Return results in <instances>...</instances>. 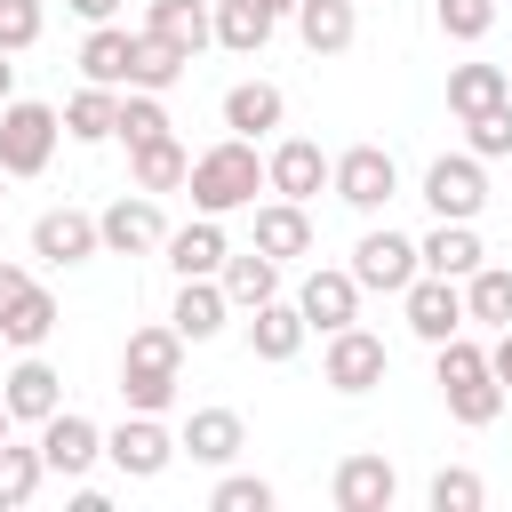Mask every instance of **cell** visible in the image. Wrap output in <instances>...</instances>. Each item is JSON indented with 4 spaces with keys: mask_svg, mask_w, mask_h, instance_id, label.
I'll return each mask as SVG.
<instances>
[{
    "mask_svg": "<svg viewBox=\"0 0 512 512\" xmlns=\"http://www.w3.org/2000/svg\"><path fill=\"white\" fill-rule=\"evenodd\" d=\"M320 184H328V152H320L312 136H288V144L264 152V192H280V200H312Z\"/></svg>",
    "mask_w": 512,
    "mask_h": 512,
    "instance_id": "cell-12",
    "label": "cell"
},
{
    "mask_svg": "<svg viewBox=\"0 0 512 512\" xmlns=\"http://www.w3.org/2000/svg\"><path fill=\"white\" fill-rule=\"evenodd\" d=\"M40 24H48V8L40 0H0V48L16 56V48H32L40 40Z\"/></svg>",
    "mask_w": 512,
    "mask_h": 512,
    "instance_id": "cell-42",
    "label": "cell"
},
{
    "mask_svg": "<svg viewBox=\"0 0 512 512\" xmlns=\"http://www.w3.org/2000/svg\"><path fill=\"white\" fill-rule=\"evenodd\" d=\"M184 184H192V208H200V216H232V208H256V192H264V160H256V136H224V144H208V152L184 168Z\"/></svg>",
    "mask_w": 512,
    "mask_h": 512,
    "instance_id": "cell-1",
    "label": "cell"
},
{
    "mask_svg": "<svg viewBox=\"0 0 512 512\" xmlns=\"http://www.w3.org/2000/svg\"><path fill=\"white\" fill-rule=\"evenodd\" d=\"M208 24H216V40H224L232 56H256V48L272 40V8H264V0H216Z\"/></svg>",
    "mask_w": 512,
    "mask_h": 512,
    "instance_id": "cell-27",
    "label": "cell"
},
{
    "mask_svg": "<svg viewBox=\"0 0 512 512\" xmlns=\"http://www.w3.org/2000/svg\"><path fill=\"white\" fill-rule=\"evenodd\" d=\"M464 320L512 328V272H504V264H480V272H464Z\"/></svg>",
    "mask_w": 512,
    "mask_h": 512,
    "instance_id": "cell-31",
    "label": "cell"
},
{
    "mask_svg": "<svg viewBox=\"0 0 512 512\" xmlns=\"http://www.w3.org/2000/svg\"><path fill=\"white\" fill-rule=\"evenodd\" d=\"M280 112H288V104H280L272 80H232V88H224V128H232V136H264V128H280Z\"/></svg>",
    "mask_w": 512,
    "mask_h": 512,
    "instance_id": "cell-23",
    "label": "cell"
},
{
    "mask_svg": "<svg viewBox=\"0 0 512 512\" xmlns=\"http://www.w3.org/2000/svg\"><path fill=\"white\" fill-rule=\"evenodd\" d=\"M240 440H248V432H240V416H232V408H192V424H184V440H176V448H184L192 464H232V456H240Z\"/></svg>",
    "mask_w": 512,
    "mask_h": 512,
    "instance_id": "cell-20",
    "label": "cell"
},
{
    "mask_svg": "<svg viewBox=\"0 0 512 512\" xmlns=\"http://www.w3.org/2000/svg\"><path fill=\"white\" fill-rule=\"evenodd\" d=\"M144 32H160V40H168V48H184V56H200V48L216 40V24H208V8H200V0H152Z\"/></svg>",
    "mask_w": 512,
    "mask_h": 512,
    "instance_id": "cell-26",
    "label": "cell"
},
{
    "mask_svg": "<svg viewBox=\"0 0 512 512\" xmlns=\"http://www.w3.org/2000/svg\"><path fill=\"white\" fill-rule=\"evenodd\" d=\"M56 128H64L56 104L8 96V104H0V168H8V176H40L48 152H56Z\"/></svg>",
    "mask_w": 512,
    "mask_h": 512,
    "instance_id": "cell-3",
    "label": "cell"
},
{
    "mask_svg": "<svg viewBox=\"0 0 512 512\" xmlns=\"http://www.w3.org/2000/svg\"><path fill=\"white\" fill-rule=\"evenodd\" d=\"M488 376L512 384V328H496V352H488Z\"/></svg>",
    "mask_w": 512,
    "mask_h": 512,
    "instance_id": "cell-45",
    "label": "cell"
},
{
    "mask_svg": "<svg viewBox=\"0 0 512 512\" xmlns=\"http://www.w3.org/2000/svg\"><path fill=\"white\" fill-rule=\"evenodd\" d=\"M504 80H512V72H504Z\"/></svg>",
    "mask_w": 512,
    "mask_h": 512,
    "instance_id": "cell-51",
    "label": "cell"
},
{
    "mask_svg": "<svg viewBox=\"0 0 512 512\" xmlns=\"http://www.w3.org/2000/svg\"><path fill=\"white\" fill-rule=\"evenodd\" d=\"M104 456H112L128 480H160V472H168V456H176V440L160 432V416L128 408V424H120V432H104Z\"/></svg>",
    "mask_w": 512,
    "mask_h": 512,
    "instance_id": "cell-9",
    "label": "cell"
},
{
    "mask_svg": "<svg viewBox=\"0 0 512 512\" xmlns=\"http://www.w3.org/2000/svg\"><path fill=\"white\" fill-rule=\"evenodd\" d=\"M296 312H304V328H344V320H360V280L352 272H336V264H312L304 272V288H296Z\"/></svg>",
    "mask_w": 512,
    "mask_h": 512,
    "instance_id": "cell-10",
    "label": "cell"
},
{
    "mask_svg": "<svg viewBox=\"0 0 512 512\" xmlns=\"http://www.w3.org/2000/svg\"><path fill=\"white\" fill-rule=\"evenodd\" d=\"M184 64H192V56L168 48L160 32H128V88H152V96H160V88L184 80Z\"/></svg>",
    "mask_w": 512,
    "mask_h": 512,
    "instance_id": "cell-22",
    "label": "cell"
},
{
    "mask_svg": "<svg viewBox=\"0 0 512 512\" xmlns=\"http://www.w3.org/2000/svg\"><path fill=\"white\" fill-rule=\"evenodd\" d=\"M96 240H104L112 256H152V248L168 240V224H160L152 200H112V208L96 216Z\"/></svg>",
    "mask_w": 512,
    "mask_h": 512,
    "instance_id": "cell-15",
    "label": "cell"
},
{
    "mask_svg": "<svg viewBox=\"0 0 512 512\" xmlns=\"http://www.w3.org/2000/svg\"><path fill=\"white\" fill-rule=\"evenodd\" d=\"M48 328H56V296H48L40 280H32V288L16 296V312L0 320V336H8L16 352H40V344H48Z\"/></svg>",
    "mask_w": 512,
    "mask_h": 512,
    "instance_id": "cell-33",
    "label": "cell"
},
{
    "mask_svg": "<svg viewBox=\"0 0 512 512\" xmlns=\"http://www.w3.org/2000/svg\"><path fill=\"white\" fill-rule=\"evenodd\" d=\"M216 288L232 296V304H264V296H280V264L264 256V248H248V256H224V272H216Z\"/></svg>",
    "mask_w": 512,
    "mask_h": 512,
    "instance_id": "cell-29",
    "label": "cell"
},
{
    "mask_svg": "<svg viewBox=\"0 0 512 512\" xmlns=\"http://www.w3.org/2000/svg\"><path fill=\"white\" fill-rule=\"evenodd\" d=\"M264 8H272V16H280V8H296V0H264Z\"/></svg>",
    "mask_w": 512,
    "mask_h": 512,
    "instance_id": "cell-49",
    "label": "cell"
},
{
    "mask_svg": "<svg viewBox=\"0 0 512 512\" xmlns=\"http://www.w3.org/2000/svg\"><path fill=\"white\" fill-rule=\"evenodd\" d=\"M488 488H480V472H464V464H448V472H432V512H472Z\"/></svg>",
    "mask_w": 512,
    "mask_h": 512,
    "instance_id": "cell-41",
    "label": "cell"
},
{
    "mask_svg": "<svg viewBox=\"0 0 512 512\" xmlns=\"http://www.w3.org/2000/svg\"><path fill=\"white\" fill-rule=\"evenodd\" d=\"M216 512H272V480H256V472H232V480H216V496H208Z\"/></svg>",
    "mask_w": 512,
    "mask_h": 512,
    "instance_id": "cell-40",
    "label": "cell"
},
{
    "mask_svg": "<svg viewBox=\"0 0 512 512\" xmlns=\"http://www.w3.org/2000/svg\"><path fill=\"white\" fill-rule=\"evenodd\" d=\"M24 288H32V272H24V264H0V320L16 312V296H24Z\"/></svg>",
    "mask_w": 512,
    "mask_h": 512,
    "instance_id": "cell-44",
    "label": "cell"
},
{
    "mask_svg": "<svg viewBox=\"0 0 512 512\" xmlns=\"http://www.w3.org/2000/svg\"><path fill=\"white\" fill-rule=\"evenodd\" d=\"M296 32H304L312 56H344L360 16H352V0H296Z\"/></svg>",
    "mask_w": 512,
    "mask_h": 512,
    "instance_id": "cell-21",
    "label": "cell"
},
{
    "mask_svg": "<svg viewBox=\"0 0 512 512\" xmlns=\"http://www.w3.org/2000/svg\"><path fill=\"white\" fill-rule=\"evenodd\" d=\"M400 496V472L384 456H344L336 464V512H384Z\"/></svg>",
    "mask_w": 512,
    "mask_h": 512,
    "instance_id": "cell-17",
    "label": "cell"
},
{
    "mask_svg": "<svg viewBox=\"0 0 512 512\" xmlns=\"http://www.w3.org/2000/svg\"><path fill=\"white\" fill-rule=\"evenodd\" d=\"M112 136H128V152H136V144H152V136H168L160 96H152V88H120V128H112Z\"/></svg>",
    "mask_w": 512,
    "mask_h": 512,
    "instance_id": "cell-36",
    "label": "cell"
},
{
    "mask_svg": "<svg viewBox=\"0 0 512 512\" xmlns=\"http://www.w3.org/2000/svg\"><path fill=\"white\" fill-rule=\"evenodd\" d=\"M304 336H312V328H304V312H296V304H280V296H264V304H256V320H248V352H256V360H296V352H304Z\"/></svg>",
    "mask_w": 512,
    "mask_h": 512,
    "instance_id": "cell-18",
    "label": "cell"
},
{
    "mask_svg": "<svg viewBox=\"0 0 512 512\" xmlns=\"http://www.w3.org/2000/svg\"><path fill=\"white\" fill-rule=\"evenodd\" d=\"M0 184H8V168H0Z\"/></svg>",
    "mask_w": 512,
    "mask_h": 512,
    "instance_id": "cell-50",
    "label": "cell"
},
{
    "mask_svg": "<svg viewBox=\"0 0 512 512\" xmlns=\"http://www.w3.org/2000/svg\"><path fill=\"white\" fill-rule=\"evenodd\" d=\"M48 480V464H40V448H8L0 440V512H16V504H32V488Z\"/></svg>",
    "mask_w": 512,
    "mask_h": 512,
    "instance_id": "cell-35",
    "label": "cell"
},
{
    "mask_svg": "<svg viewBox=\"0 0 512 512\" xmlns=\"http://www.w3.org/2000/svg\"><path fill=\"white\" fill-rule=\"evenodd\" d=\"M328 184H336V200H344V208L376 216V208L400 192V168H392V152H384V144H352V152H336V160H328Z\"/></svg>",
    "mask_w": 512,
    "mask_h": 512,
    "instance_id": "cell-4",
    "label": "cell"
},
{
    "mask_svg": "<svg viewBox=\"0 0 512 512\" xmlns=\"http://www.w3.org/2000/svg\"><path fill=\"white\" fill-rule=\"evenodd\" d=\"M8 424H16V416H8V400H0V440H8Z\"/></svg>",
    "mask_w": 512,
    "mask_h": 512,
    "instance_id": "cell-48",
    "label": "cell"
},
{
    "mask_svg": "<svg viewBox=\"0 0 512 512\" xmlns=\"http://www.w3.org/2000/svg\"><path fill=\"white\" fill-rule=\"evenodd\" d=\"M104 240H96V216L88 208H48V216H32V256H48V264H88Z\"/></svg>",
    "mask_w": 512,
    "mask_h": 512,
    "instance_id": "cell-14",
    "label": "cell"
},
{
    "mask_svg": "<svg viewBox=\"0 0 512 512\" xmlns=\"http://www.w3.org/2000/svg\"><path fill=\"white\" fill-rule=\"evenodd\" d=\"M224 312H232V296H224L216 280H184V288H176V312H168V328H176L184 344H208V336L224 328Z\"/></svg>",
    "mask_w": 512,
    "mask_h": 512,
    "instance_id": "cell-19",
    "label": "cell"
},
{
    "mask_svg": "<svg viewBox=\"0 0 512 512\" xmlns=\"http://www.w3.org/2000/svg\"><path fill=\"white\" fill-rule=\"evenodd\" d=\"M448 416H456V424H472V432H480V424H496V416H504V384H496V376L448 384Z\"/></svg>",
    "mask_w": 512,
    "mask_h": 512,
    "instance_id": "cell-37",
    "label": "cell"
},
{
    "mask_svg": "<svg viewBox=\"0 0 512 512\" xmlns=\"http://www.w3.org/2000/svg\"><path fill=\"white\" fill-rule=\"evenodd\" d=\"M464 128H472V160H504V152H512V96L488 104V112H472Z\"/></svg>",
    "mask_w": 512,
    "mask_h": 512,
    "instance_id": "cell-38",
    "label": "cell"
},
{
    "mask_svg": "<svg viewBox=\"0 0 512 512\" xmlns=\"http://www.w3.org/2000/svg\"><path fill=\"white\" fill-rule=\"evenodd\" d=\"M504 96H512L504 64H456V72H448V112H456V120H472V112H488V104H504Z\"/></svg>",
    "mask_w": 512,
    "mask_h": 512,
    "instance_id": "cell-28",
    "label": "cell"
},
{
    "mask_svg": "<svg viewBox=\"0 0 512 512\" xmlns=\"http://www.w3.org/2000/svg\"><path fill=\"white\" fill-rule=\"evenodd\" d=\"M496 24V0H440V32L448 40H480Z\"/></svg>",
    "mask_w": 512,
    "mask_h": 512,
    "instance_id": "cell-43",
    "label": "cell"
},
{
    "mask_svg": "<svg viewBox=\"0 0 512 512\" xmlns=\"http://www.w3.org/2000/svg\"><path fill=\"white\" fill-rule=\"evenodd\" d=\"M256 248H264L272 264L304 256V248H312V216H304V200H272V208H256Z\"/></svg>",
    "mask_w": 512,
    "mask_h": 512,
    "instance_id": "cell-24",
    "label": "cell"
},
{
    "mask_svg": "<svg viewBox=\"0 0 512 512\" xmlns=\"http://www.w3.org/2000/svg\"><path fill=\"white\" fill-rule=\"evenodd\" d=\"M400 304H408V328H416L424 344H448V336L464 328V288L440 280V272H416V280L400 288Z\"/></svg>",
    "mask_w": 512,
    "mask_h": 512,
    "instance_id": "cell-8",
    "label": "cell"
},
{
    "mask_svg": "<svg viewBox=\"0 0 512 512\" xmlns=\"http://www.w3.org/2000/svg\"><path fill=\"white\" fill-rule=\"evenodd\" d=\"M432 352H440V392H448V384H472V376H488V352H480V344H464V328H456L448 344H432Z\"/></svg>",
    "mask_w": 512,
    "mask_h": 512,
    "instance_id": "cell-39",
    "label": "cell"
},
{
    "mask_svg": "<svg viewBox=\"0 0 512 512\" xmlns=\"http://www.w3.org/2000/svg\"><path fill=\"white\" fill-rule=\"evenodd\" d=\"M160 248H168L176 280H216V272H224V256H232V248H224V224H216V216H192V224H176V232H168Z\"/></svg>",
    "mask_w": 512,
    "mask_h": 512,
    "instance_id": "cell-16",
    "label": "cell"
},
{
    "mask_svg": "<svg viewBox=\"0 0 512 512\" xmlns=\"http://www.w3.org/2000/svg\"><path fill=\"white\" fill-rule=\"evenodd\" d=\"M344 272H352L360 288H376V296H400L424 264H416V240H400V232L384 224V232H360V248H352V264H344Z\"/></svg>",
    "mask_w": 512,
    "mask_h": 512,
    "instance_id": "cell-7",
    "label": "cell"
},
{
    "mask_svg": "<svg viewBox=\"0 0 512 512\" xmlns=\"http://www.w3.org/2000/svg\"><path fill=\"white\" fill-rule=\"evenodd\" d=\"M96 456H104V432H96V424H88L80 408H56V416L40 424V464H48V472L80 480V472H88Z\"/></svg>",
    "mask_w": 512,
    "mask_h": 512,
    "instance_id": "cell-11",
    "label": "cell"
},
{
    "mask_svg": "<svg viewBox=\"0 0 512 512\" xmlns=\"http://www.w3.org/2000/svg\"><path fill=\"white\" fill-rule=\"evenodd\" d=\"M80 72H88L96 88H128V32H120V24H96V32L80 40Z\"/></svg>",
    "mask_w": 512,
    "mask_h": 512,
    "instance_id": "cell-32",
    "label": "cell"
},
{
    "mask_svg": "<svg viewBox=\"0 0 512 512\" xmlns=\"http://www.w3.org/2000/svg\"><path fill=\"white\" fill-rule=\"evenodd\" d=\"M176 368H184V336L176 328H128V352H120V400L160 416L176 400Z\"/></svg>",
    "mask_w": 512,
    "mask_h": 512,
    "instance_id": "cell-2",
    "label": "cell"
},
{
    "mask_svg": "<svg viewBox=\"0 0 512 512\" xmlns=\"http://www.w3.org/2000/svg\"><path fill=\"white\" fill-rule=\"evenodd\" d=\"M424 200H432L440 224H472V216L488 208V176H480V160H472V152L432 160V168H424Z\"/></svg>",
    "mask_w": 512,
    "mask_h": 512,
    "instance_id": "cell-6",
    "label": "cell"
},
{
    "mask_svg": "<svg viewBox=\"0 0 512 512\" xmlns=\"http://www.w3.org/2000/svg\"><path fill=\"white\" fill-rule=\"evenodd\" d=\"M112 128H120V88H96V80H88V88L64 104V136H80V144H104Z\"/></svg>",
    "mask_w": 512,
    "mask_h": 512,
    "instance_id": "cell-30",
    "label": "cell"
},
{
    "mask_svg": "<svg viewBox=\"0 0 512 512\" xmlns=\"http://www.w3.org/2000/svg\"><path fill=\"white\" fill-rule=\"evenodd\" d=\"M184 168H192V152H184L176 136L136 144V192H176V184H184Z\"/></svg>",
    "mask_w": 512,
    "mask_h": 512,
    "instance_id": "cell-34",
    "label": "cell"
},
{
    "mask_svg": "<svg viewBox=\"0 0 512 512\" xmlns=\"http://www.w3.org/2000/svg\"><path fill=\"white\" fill-rule=\"evenodd\" d=\"M416 264H424V272H440V280H464V272H480V264H488V248L472 240V224H440L432 240H416Z\"/></svg>",
    "mask_w": 512,
    "mask_h": 512,
    "instance_id": "cell-25",
    "label": "cell"
},
{
    "mask_svg": "<svg viewBox=\"0 0 512 512\" xmlns=\"http://www.w3.org/2000/svg\"><path fill=\"white\" fill-rule=\"evenodd\" d=\"M0 400H8V416H16V424H48V416L64 408V376H56L48 360H32V352H24V360L0 376Z\"/></svg>",
    "mask_w": 512,
    "mask_h": 512,
    "instance_id": "cell-13",
    "label": "cell"
},
{
    "mask_svg": "<svg viewBox=\"0 0 512 512\" xmlns=\"http://www.w3.org/2000/svg\"><path fill=\"white\" fill-rule=\"evenodd\" d=\"M384 368H392V352H384V336H368L360 320H344V328H328V360H320V376H328L336 392H368V384H384Z\"/></svg>",
    "mask_w": 512,
    "mask_h": 512,
    "instance_id": "cell-5",
    "label": "cell"
},
{
    "mask_svg": "<svg viewBox=\"0 0 512 512\" xmlns=\"http://www.w3.org/2000/svg\"><path fill=\"white\" fill-rule=\"evenodd\" d=\"M16 96V64H8V48H0V104Z\"/></svg>",
    "mask_w": 512,
    "mask_h": 512,
    "instance_id": "cell-47",
    "label": "cell"
},
{
    "mask_svg": "<svg viewBox=\"0 0 512 512\" xmlns=\"http://www.w3.org/2000/svg\"><path fill=\"white\" fill-rule=\"evenodd\" d=\"M64 8H72V16H88V24H112V8H120V0H64Z\"/></svg>",
    "mask_w": 512,
    "mask_h": 512,
    "instance_id": "cell-46",
    "label": "cell"
}]
</instances>
